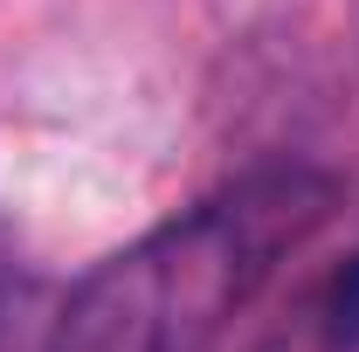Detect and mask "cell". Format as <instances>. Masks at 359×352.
Segmentation results:
<instances>
[{"instance_id": "6da1fadb", "label": "cell", "mask_w": 359, "mask_h": 352, "mask_svg": "<svg viewBox=\"0 0 359 352\" xmlns=\"http://www.w3.org/2000/svg\"><path fill=\"white\" fill-rule=\"evenodd\" d=\"M339 208L311 166H269L138 235L62 297L48 352H208Z\"/></svg>"}, {"instance_id": "7a4b0ae2", "label": "cell", "mask_w": 359, "mask_h": 352, "mask_svg": "<svg viewBox=\"0 0 359 352\" xmlns=\"http://www.w3.org/2000/svg\"><path fill=\"white\" fill-rule=\"evenodd\" d=\"M290 352H311V346H290Z\"/></svg>"}]
</instances>
